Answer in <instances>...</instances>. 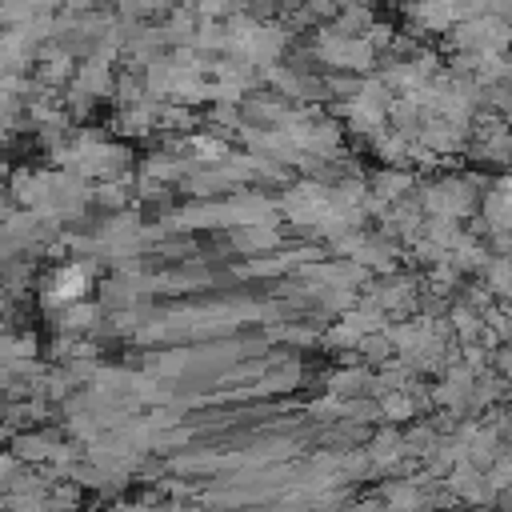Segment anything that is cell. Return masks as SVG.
Masks as SVG:
<instances>
[{"label":"cell","instance_id":"6da1fadb","mask_svg":"<svg viewBox=\"0 0 512 512\" xmlns=\"http://www.w3.org/2000/svg\"><path fill=\"white\" fill-rule=\"evenodd\" d=\"M96 4H104V0H64V8H68V12H92Z\"/></svg>","mask_w":512,"mask_h":512}]
</instances>
